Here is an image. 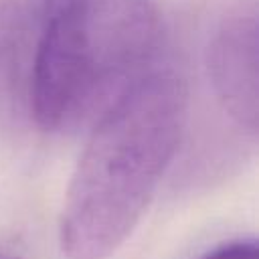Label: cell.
Here are the masks:
<instances>
[{
  "instance_id": "cell-1",
  "label": "cell",
  "mask_w": 259,
  "mask_h": 259,
  "mask_svg": "<svg viewBox=\"0 0 259 259\" xmlns=\"http://www.w3.org/2000/svg\"><path fill=\"white\" fill-rule=\"evenodd\" d=\"M186 103L182 77L158 65L91 123L61 214L69 259H105L132 235L180 146Z\"/></svg>"
},
{
  "instance_id": "cell-4",
  "label": "cell",
  "mask_w": 259,
  "mask_h": 259,
  "mask_svg": "<svg viewBox=\"0 0 259 259\" xmlns=\"http://www.w3.org/2000/svg\"><path fill=\"white\" fill-rule=\"evenodd\" d=\"M259 251L255 241H231L221 247H214L200 259H257Z\"/></svg>"
},
{
  "instance_id": "cell-6",
  "label": "cell",
  "mask_w": 259,
  "mask_h": 259,
  "mask_svg": "<svg viewBox=\"0 0 259 259\" xmlns=\"http://www.w3.org/2000/svg\"><path fill=\"white\" fill-rule=\"evenodd\" d=\"M0 259H20V257H14V255H4V253H2V255H0Z\"/></svg>"
},
{
  "instance_id": "cell-5",
  "label": "cell",
  "mask_w": 259,
  "mask_h": 259,
  "mask_svg": "<svg viewBox=\"0 0 259 259\" xmlns=\"http://www.w3.org/2000/svg\"><path fill=\"white\" fill-rule=\"evenodd\" d=\"M61 2H65V0H45V8L49 10V8H53V6H57V4H61Z\"/></svg>"
},
{
  "instance_id": "cell-2",
  "label": "cell",
  "mask_w": 259,
  "mask_h": 259,
  "mask_svg": "<svg viewBox=\"0 0 259 259\" xmlns=\"http://www.w3.org/2000/svg\"><path fill=\"white\" fill-rule=\"evenodd\" d=\"M28 103L45 132L93 123L158 67L162 24L152 0H65L45 14Z\"/></svg>"
},
{
  "instance_id": "cell-3",
  "label": "cell",
  "mask_w": 259,
  "mask_h": 259,
  "mask_svg": "<svg viewBox=\"0 0 259 259\" xmlns=\"http://www.w3.org/2000/svg\"><path fill=\"white\" fill-rule=\"evenodd\" d=\"M259 10L257 0H237L208 38V77L225 115L251 140L259 121Z\"/></svg>"
}]
</instances>
